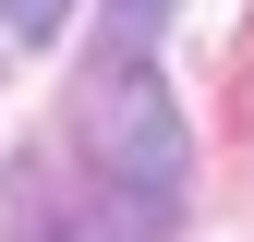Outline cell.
<instances>
[{"label": "cell", "instance_id": "6da1fadb", "mask_svg": "<svg viewBox=\"0 0 254 242\" xmlns=\"http://www.w3.org/2000/svg\"><path fill=\"white\" fill-rule=\"evenodd\" d=\"M73 133L97 158V230L109 242H170L182 194H194V133H182V97L145 73V49H109L73 85Z\"/></svg>", "mask_w": 254, "mask_h": 242}, {"label": "cell", "instance_id": "7a4b0ae2", "mask_svg": "<svg viewBox=\"0 0 254 242\" xmlns=\"http://www.w3.org/2000/svg\"><path fill=\"white\" fill-rule=\"evenodd\" d=\"M0 206H12V242H73V218H61V182H49V158H37V145L0 170Z\"/></svg>", "mask_w": 254, "mask_h": 242}, {"label": "cell", "instance_id": "3957f363", "mask_svg": "<svg viewBox=\"0 0 254 242\" xmlns=\"http://www.w3.org/2000/svg\"><path fill=\"white\" fill-rule=\"evenodd\" d=\"M61 12H73V0H0V37L37 49V37H61Z\"/></svg>", "mask_w": 254, "mask_h": 242}, {"label": "cell", "instance_id": "277c9868", "mask_svg": "<svg viewBox=\"0 0 254 242\" xmlns=\"http://www.w3.org/2000/svg\"><path fill=\"white\" fill-rule=\"evenodd\" d=\"M170 12H182V0H109V37H121V49H145Z\"/></svg>", "mask_w": 254, "mask_h": 242}]
</instances>
